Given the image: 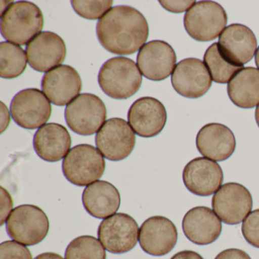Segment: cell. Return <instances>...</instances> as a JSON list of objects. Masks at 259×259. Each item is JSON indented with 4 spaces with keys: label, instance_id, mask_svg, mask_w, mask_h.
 Returning <instances> with one entry per match:
<instances>
[{
    "label": "cell",
    "instance_id": "1f68e13d",
    "mask_svg": "<svg viewBox=\"0 0 259 259\" xmlns=\"http://www.w3.org/2000/svg\"><path fill=\"white\" fill-rule=\"evenodd\" d=\"M160 4L166 11L172 13L187 12L195 4V1H160Z\"/></svg>",
    "mask_w": 259,
    "mask_h": 259
},
{
    "label": "cell",
    "instance_id": "5bb4252c",
    "mask_svg": "<svg viewBox=\"0 0 259 259\" xmlns=\"http://www.w3.org/2000/svg\"><path fill=\"white\" fill-rule=\"evenodd\" d=\"M183 180L186 189L194 195L210 196L222 186L224 172L216 161L204 157H196L185 166Z\"/></svg>",
    "mask_w": 259,
    "mask_h": 259
},
{
    "label": "cell",
    "instance_id": "74e56055",
    "mask_svg": "<svg viewBox=\"0 0 259 259\" xmlns=\"http://www.w3.org/2000/svg\"><path fill=\"white\" fill-rule=\"evenodd\" d=\"M254 118H255L256 123H257L259 128V104L256 107L255 112H254Z\"/></svg>",
    "mask_w": 259,
    "mask_h": 259
},
{
    "label": "cell",
    "instance_id": "f546056e",
    "mask_svg": "<svg viewBox=\"0 0 259 259\" xmlns=\"http://www.w3.org/2000/svg\"><path fill=\"white\" fill-rule=\"evenodd\" d=\"M0 259H32V254L23 244L6 241L0 245Z\"/></svg>",
    "mask_w": 259,
    "mask_h": 259
},
{
    "label": "cell",
    "instance_id": "9c48e42d",
    "mask_svg": "<svg viewBox=\"0 0 259 259\" xmlns=\"http://www.w3.org/2000/svg\"><path fill=\"white\" fill-rule=\"evenodd\" d=\"M136 140L130 124L120 118L106 121L95 138L100 152L111 161H120L128 157L134 150Z\"/></svg>",
    "mask_w": 259,
    "mask_h": 259
},
{
    "label": "cell",
    "instance_id": "603a6c76",
    "mask_svg": "<svg viewBox=\"0 0 259 259\" xmlns=\"http://www.w3.org/2000/svg\"><path fill=\"white\" fill-rule=\"evenodd\" d=\"M82 203L89 214L98 219H106L119 210L120 194L111 183L98 180L84 189Z\"/></svg>",
    "mask_w": 259,
    "mask_h": 259
},
{
    "label": "cell",
    "instance_id": "836d02e7",
    "mask_svg": "<svg viewBox=\"0 0 259 259\" xmlns=\"http://www.w3.org/2000/svg\"><path fill=\"white\" fill-rule=\"evenodd\" d=\"M10 123V114L4 102H1V133H4Z\"/></svg>",
    "mask_w": 259,
    "mask_h": 259
},
{
    "label": "cell",
    "instance_id": "52a82bcc",
    "mask_svg": "<svg viewBox=\"0 0 259 259\" xmlns=\"http://www.w3.org/2000/svg\"><path fill=\"white\" fill-rule=\"evenodd\" d=\"M107 111L102 100L93 94H81L65 110L66 123L80 136H92L105 123Z\"/></svg>",
    "mask_w": 259,
    "mask_h": 259
},
{
    "label": "cell",
    "instance_id": "f1b7e54d",
    "mask_svg": "<svg viewBox=\"0 0 259 259\" xmlns=\"http://www.w3.org/2000/svg\"><path fill=\"white\" fill-rule=\"evenodd\" d=\"M242 233L248 244L259 248V208L252 210L242 221Z\"/></svg>",
    "mask_w": 259,
    "mask_h": 259
},
{
    "label": "cell",
    "instance_id": "4316f807",
    "mask_svg": "<svg viewBox=\"0 0 259 259\" xmlns=\"http://www.w3.org/2000/svg\"><path fill=\"white\" fill-rule=\"evenodd\" d=\"M105 248L97 238L81 236L75 238L66 248L65 259H106Z\"/></svg>",
    "mask_w": 259,
    "mask_h": 259
},
{
    "label": "cell",
    "instance_id": "44dd1931",
    "mask_svg": "<svg viewBox=\"0 0 259 259\" xmlns=\"http://www.w3.org/2000/svg\"><path fill=\"white\" fill-rule=\"evenodd\" d=\"M236 142L230 128L221 123L212 122L204 125L196 136V147L201 155L213 161H224L230 158Z\"/></svg>",
    "mask_w": 259,
    "mask_h": 259
},
{
    "label": "cell",
    "instance_id": "ba28073f",
    "mask_svg": "<svg viewBox=\"0 0 259 259\" xmlns=\"http://www.w3.org/2000/svg\"><path fill=\"white\" fill-rule=\"evenodd\" d=\"M212 208L224 224L236 225L251 212L253 199L251 192L243 185L227 183L213 194Z\"/></svg>",
    "mask_w": 259,
    "mask_h": 259
},
{
    "label": "cell",
    "instance_id": "8fae6325",
    "mask_svg": "<svg viewBox=\"0 0 259 259\" xmlns=\"http://www.w3.org/2000/svg\"><path fill=\"white\" fill-rule=\"evenodd\" d=\"M139 228L136 220L125 213H118L104 219L98 227V239L113 254L131 251L139 240Z\"/></svg>",
    "mask_w": 259,
    "mask_h": 259
},
{
    "label": "cell",
    "instance_id": "83f0119b",
    "mask_svg": "<svg viewBox=\"0 0 259 259\" xmlns=\"http://www.w3.org/2000/svg\"><path fill=\"white\" fill-rule=\"evenodd\" d=\"M72 7L75 13L89 20L102 19L112 9L113 2L107 1H72Z\"/></svg>",
    "mask_w": 259,
    "mask_h": 259
},
{
    "label": "cell",
    "instance_id": "8d00e7d4",
    "mask_svg": "<svg viewBox=\"0 0 259 259\" xmlns=\"http://www.w3.org/2000/svg\"><path fill=\"white\" fill-rule=\"evenodd\" d=\"M254 62H255L257 69H259V46L257 51H256L255 55H254Z\"/></svg>",
    "mask_w": 259,
    "mask_h": 259
},
{
    "label": "cell",
    "instance_id": "7402d4cb",
    "mask_svg": "<svg viewBox=\"0 0 259 259\" xmlns=\"http://www.w3.org/2000/svg\"><path fill=\"white\" fill-rule=\"evenodd\" d=\"M33 145L40 158L45 161L57 162L66 157L70 151L72 139L66 127L51 122L37 130Z\"/></svg>",
    "mask_w": 259,
    "mask_h": 259
},
{
    "label": "cell",
    "instance_id": "6da1fadb",
    "mask_svg": "<svg viewBox=\"0 0 259 259\" xmlns=\"http://www.w3.org/2000/svg\"><path fill=\"white\" fill-rule=\"evenodd\" d=\"M149 27L145 16L133 7L117 6L112 8L97 25L101 45L111 54H135L145 45Z\"/></svg>",
    "mask_w": 259,
    "mask_h": 259
},
{
    "label": "cell",
    "instance_id": "9a60e30c",
    "mask_svg": "<svg viewBox=\"0 0 259 259\" xmlns=\"http://www.w3.org/2000/svg\"><path fill=\"white\" fill-rule=\"evenodd\" d=\"M178 231L175 224L163 216H153L141 226L139 241L147 254L163 256L170 252L177 245Z\"/></svg>",
    "mask_w": 259,
    "mask_h": 259
},
{
    "label": "cell",
    "instance_id": "e0dca14e",
    "mask_svg": "<svg viewBox=\"0 0 259 259\" xmlns=\"http://www.w3.org/2000/svg\"><path fill=\"white\" fill-rule=\"evenodd\" d=\"M26 54L28 63L33 69L48 72L64 62L66 44L58 34L44 31L27 45Z\"/></svg>",
    "mask_w": 259,
    "mask_h": 259
},
{
    "label": "cell",
    "instance_id": "7a4b0ae2",
    "mask_svg": "<svg viewBox=\"0 0 259 259\" xmlns=\"http://www.w3.org/2000/svg\"><path fill=\"white\" fill-rule=\"evenodd\" d=\"M44 22L43 13L37 6L19 1L1 16V33L10 43L24 46L40 34Z\"/></svg>",
    "mask_w": 259,
    "mask_h": 259
},
{
    "label": "cell",
    "instance_id": "4fadbf2b",
    "mask_svg": "<svg viewBox=\"0 0 259 259\" xmlns=\"http://www.w3.org/2000/svg\"><path fill=\"white\" fill-rule=\"evenodd\" d=\"M177 60L175 51L169 44L163 40H152L141 48L137 65L145 78L160 81L172 74Z\"/></svg>",
    "mask_w": 259,
    "mask_h": 259
},
{
    "label": "cell",
    "instance_id": "484cf974",
    "mask_svg": "<svg viewBox=\"0 0 259 259\" xmlns=\"http://www.w3.org/2000/svg\"><path fill=\"white\" fill-rule=\"evenodd\" d=\"M26 52L19 45L2 42L0 44V76L12 79L20 76L27 67Z\"/></svg>",
    "mask_w": 259,
    "mask_h": 259
},
{
    "label": "cell",
    "instance_id": "3957f363",
    "mask_svg": "<svg viewBox=\"0 0 259 259\" xmlns=\"http://www.w3.org/2000/svg\"><path fill=\"white\" fill-rule=\"evenodd\" d=\"M142 82V73L137 65L126 57L110 59L103 65L98 74L100 87L113 99L131 98L140 89Z\"/></svg>",
    "mask_w": 259,
    "mask_h": 259
},
{
    "label": "cell",
    "instance_id": "e575fe53",
    "mask_svg": "<svg viewBox=\"0 0 259 259\" xmlns=\"http://www.w3.org/2000/svg\"><path fill=\"white\" fill-rule=\"evenodd\" d=\"M170 259H204L201 254L191 250H183L174 254Z\"/></svg>",
    "mask_w": 259,
    "mask_h": 259
},
{
    "label": "cell",
    "instance_id": "d590c367",
    "mask_svg": "<svg viewBox=\"0 0 259 259\" xmlns=\"http://www.w3.org/2000/svg\"><path fill=\"white\" fill-rule=\"evenodd\" d=\"M34 259H64L61 255L54 252H45L39 254Z\"/></svg>",
    "mask_w": 259,
    "mask_h": 259
},
{
    "label": "cell",
    "instance_id": "5b68a950",
    "mask_svg": "<svg viewBox=\"0 0 259 259\" xmlns=\"http://www.w3.org/2000/svg\"><path fill=\"white\" fill-rule=\"evenodd\" d=\"M49 230L48 216L41 208L34 204L18 206L7 221V231L10 238L28 246L41 242Z\"/></svg>",
    "mask_w": 259,
    "mask_h": 259
},
{
    "label": "cell",
    "instance_id": "277c9868",
    "mask_svg": "<svg viewBox=\"0 0 259 259\" xmlns=\"http://www.w3.org/2000/svg\"><path fill=\"white\" fill-rule=\"evenodd\" d=\"M106 162L95 147L81 144L72 148L63 162V172L68 181L75 186H89L104 175Z\"/></svg>",
    "mask_w": 259,
    "mask_h": 259
},
{
    "label": "cell",
    "instance_id": "d6a6232c",
    "mask_svg": "<svg viewBox=\"0 0 259 259\" xmlns=\"http://www.w3.org/2000/svg\"><path fill=\"white\" fill-rule=\"evenodd\" d=\"M214 259H251L248 253L239 248H228L221 251Z\"/></svg>",
    "mask_w": 259,
    "mask_h": 259
},
{
    "label": "cell",
    "instance_id": "7c38bea8",
    "mask_svg": "<svg viewBox=\"0 0 259 259\" xmlns=\"http://www.w3.org/2000/svg\"><path fill=\"white\" fill-rule=\"evenodd\" d=\"M171 82L179 95L191 99L201 98L212 85L211 77L205 64L196 58L180 61L172 72Z\"/></svg>",
    "mask_w": 259,
    "mask_h": 259
},
{
    "label": "cell",
    "instance_id": "2e32d148",
    "mask_svg": "<svg viewBox=\"0 0 259 259\" xmlns=\"http://www.w3.org/2000/svg\"><path fill=\"white\" fill-rule=\"evenodd\" d=\"M167 114L163 104L156 98L144 97L133 103L128 112V121L136 135L152 138L161 133Z\"/></svg>",
    "mask_w": 259,
    "mask_h": 259
},
{
    "label": "cell",
    "instance_id": "d4e9b609",
    "mask_svg": "<svg viewBox=\"0 0 259 259\" xmlns=\"http://www.w3.org/2000/svg\"><path fill=\"white\" fill-rule=\"evenodd\" d=\"M204 63L212 81L218 84H227L244 66L229 61L220 51L218 43L210 45L204 56Z\"/></svg>",
    "mask_w": 259,
    "mask_h": 259
},
{
    "label": "cell",
    "instance_id": "cb8c5ba5",
    "mask_svg": "<svg viewBox=\"0 0 259 259\" xmlns=\"http://www.w3.org/2000/svg\"><path fill=\"white\" fill-rule=\"evenodd\" d=\"M227 94L233 104L242 109H251L259 104V69H241L230 80Z\"/></svg>",
    "mask_w": 259,
    "mask_h": 259
},
{
    "label": "cell",
    "instance_id": "30bf717a",
    "mask_svg": "<svg viewBox=\"0 0 259 259\" xmlns=\"http://www.w3.org/2000/svg\"><path fill=\"white\" fill-rule=\"evenodd\" d=\"M10 111L17 125L26 130H36L46 125L52 107L45 94L36 89L21 91L12 101Z\"/></svg>",
    "mask_w": 259,
    "mask_h": 259
},
{
    "label": "cell",
    "instance_id": "ac0fdd59",
    "mask_svg": "<svg viewBox=\"0 0 259 259\" xmlns=\"http://www.w3.org/2000/svg\"><path fill=\"white\" fill-rule=\"evenodd\" d=\"M41 88L52 104L63 107L79 95L82 82L79 74L73 67L61 65L44 75Z\"/></svg>",
    "mask_w": 259,
    "mask_h": 259
},
{
    "label": "cell",
    "instance_id": "4dcf8cb0",
    "mask_svg": "<svg viewBox=\"0 0 259 259\" xmlns=\"http://www.w3.org/2000/svg\"><path fill=\"white\" fill-rule=\"evenodd\" d=\"M1 192V211H0V225H4L7 223V219L10 216L11 212L13 211L12 209L13 207V200L12 198L10 192L1 187L0 189Z\"/></svg>",
    "mask_w": 259,
    "mask_h": 259
},
{
    "label": "cell",
    "instance_id": "ffe728a7",
    "mask_svg": "<svg viewBox=\"0 0 259 259\" xmlns=\"http://www.w3.org/2000/svg\"><path fill=\"white\" fill-rule=\"evenodd\" d=\"M183 233L192 243L206 245L214 242L222 233V223L210 207L198 206L185 214Z\"/></svg>",
    "mask_w": 259,
    "mask_h": 259
},
{
    "label": "cell",
    "instance_id": "d6986e66",
    "mask_svg": "<svg viewBox=\"0 0 259 259\" xmlns=\"http://www.w3.org/2000/svg\"><path fill=\"white\" fill-rule=\"evenodd\" d=\"M218 47L226 59L237 65L251 61L257 51V39L251 29L241 24H232L221 33Z\"/></svg>",
    "mask_w": 259,
    "mask_h": 259
},
{
    "label": "cell",
    "instance_id": "8992f818",
    "mask_svg": "<svg viewBox=\"0 0 259 259\" xmlns=\"http://www.w3.org/2000/svg\"><path fill=\"white\" fill-rule=\"evenodd\" d=\"M227 14L213 1H200L186 12L184 27L189 36L197 41H211L220 37L227 26Z\"/></svg>",
    "mask_w": 259,
    "mask_h": 259
}]
</instances>
